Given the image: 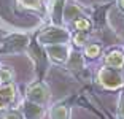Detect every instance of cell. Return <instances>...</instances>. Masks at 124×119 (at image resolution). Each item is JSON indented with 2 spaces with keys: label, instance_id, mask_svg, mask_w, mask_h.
I'll list each match as a JSON object with an SVG mask.
<instances>
[{
  "label": "cell",
  "instance_id": "cell-1",
  "mask_svg": "<svg viewBox=\"0 0 124 119\" xmlns=\"http://www.w3.org/2000/svg\"><path fill=\"white\" fill-rule=\"evenodd\" d=\"M99 81L107 89H119L124 84V76L121 75L119 68H111V67H103L99 72Z\"/></svg>",
  "mask_w": 124,
  "mask_h": 119
},
{
  "label": "cell",
  "instance_id": "cell-2",
  "mask_svg": "<svg viewBox=\"0 0 124 119\" xmlns=\"http://www.w3.org/2000/svg\"><path fill=\"white\" fill-rule=\"evenodd\" d=\"M70 38V33L67 30L61 29V27H48L38 35V41L45 46L49 45H61V43H67Z\"/></svg>",
  "mask_w": 124,
  "mask_h": 119
},
{
  "label": "cell",
  "instance_id": "cell-3",
  "mask_svg": "<svg viewBox=\"0 0 124 119\" xmlns=\"http://www.w3.org/2000/svg\"><path fill=\"white\" fill-rule=\"evenodd\" d=\"M26 95H27V100L33 102V103L45 105L48 102V98H49V90L43 83H33L29 86Z\"/></svg>",
  "mask_w": 124,
  "mask_h": 119
},
{
  "label": "cell",
  "instance_id": "cell-4",
  "mask_svg": "<svg viewBox=\"0 0 124 119\" xmlns=\"http://www.w3.org/2000/svg\"><path fill=\"white\" fill-rule=\"evenodd\" d=\"M46 52L49 56V59L54 62H65L69 59V48H67L65 43H61V45H49L46 46Z\"/></svg>",
  "mask_w": 124,
  "mask_h": 119
},
{
  "label": "cell",
  "instance_id": "cell-5",
  "mask_svg": "<svg viewBox=\"0 0 124 119\" xmlns=\"http://www.w3.org/2000/svg\"><path fill=\"white\" fill-rule=\"evenodd\" d=\"M22 116H24V119H43L45 116L43 105H38V103L27 100L22 105Z\"/></svg>",
  "mask_w": 124,
  "mask_h": 119
},
{
  "label": "cell",
  "instance_id": "cell-6",
  "mask_svg": "<svg viewBox=\"0 0 124 119\" xmlns=\"http://www.w3.org/2000/svg\"><path fill=\"white\" fill-rule=\"evenodd\" d=\"M16 97V87L11 83L8 84H2L0 86V110L7 108L11 102Z\"/></svg>",
  "mask_w": 124,
  "mask_h": 119
},
{
  "label": "cell",
  "instance_id": "cell-7",
  "mask_svg": "<svg viewBox=\"0 0 124 119\" xmlns=\"http://www.w3.org/2000/svg\"><path fill=\"white\" fill-rule=\"evenodd\" d=\"M27 43H29V38L26 35H11L5 41V48L8 51H21L27 46Z\"/></svg>",
  "mask_w": 124,
  "mask_h": 119
},
{
  "label": "cell",
  "instance_id": "cell-8",
  "mask_svg": "<svg viewBox=\"0 0 124 119\" xmlns=\"http://www.w3.org/2000/svg\"><path fill=\"white\" fill-rule=\"evenodd\" d=\"M105 64L107 67H111V68H121L124 65V54L121 51H111L107 54Z\"/></svg>",
  "mask_w": 124,
  "mask_h": 119
},
{
  "label": "cell",
  "instance_id": "cell-9",
  "mask_svg": "<svg viewBox=\"0 0 124 119\" xmlns=\"http://www.w3.org/2000/svg\"><path fill=\"white\" fill-rule=\"evenodd\" d=\"M64 18L67 21H75V19L81 18V8L75 3H67L64 7Z\"/></svg>",
  "mask_w": 124,
  "mask_h": 119
},
{
  "label": "cell",
  "instance_id": "cell-10",
  "mask_svg": "<svg viewBox=\"0 0 124 119\" xmlns=\"http://www.w3.org/2000/svg\"><path fill=\"white\" fill-rule=\"evenodd\" d=\"M49 114L51 119H69V108L65 105H54Z\"/></svg>",
  "mask_w": 124,
  "mask_h": 119
},
{
  "label": "cell",
  "instance_id": "cell-11",
  "mask_svg": "<svg viewBox=\"0 0 124 119\" xmlns=\"http://www.w3.org/2000/svg\"><path fill=\"white\" fill-rule=\"evenodd\" d=\"M13 76H15V73H13V70L8 68V67H0V83L2 84H8L13 81Z\"/></svg>",
  "mask_w": 124,
  "mask_h": 119
},
{
  "label": "cell",
  "instance_id": "cell-12",
  "mask_svg": "<svg viewBox=\"0 0 124 119\" xmlns=\"http://www.w3.org/2000/svg\"><path fill=\"white\" fill-rule=\"evenodd\" d=\"M73 25H75V29H77L78 32H88V30L91 29V22H89L86 18L75 19V21H73Z\"/></svg>",
  "mask_w": 124,
  "mask_h": 119
},
{
  "label": "cell",
  "instance_id": "cell-13",
  "mask_svg": "<svg viewBox=\"0 0 124 119\" xmlns=\"http://www.w3.org/2000/svg\"><path fill=\"white\" fill-rule=\"evenodd\" d=\"M69 67H70V68H83V59H81V56L80 54L70 56Z\"/></svg>",
  "mask_w": 124,
  "mask_h": 119
},
{
  "label": "cell",
  "instance_id": "cell-14",
  "mask_svg": "<svg viewBox=\"0 0 124 119\" xmlns=\"http://www.w3.org/2000/svg\"><path fill=\"white\" fill-rule=\"evenodd\" d=\"M84 54L88 56V57H91V59L97 57V56L100 54V46H97V45H89V46H86Z\"/></svg>",
  "mask_w": 124,
  "mask_h": 119
},
{
  "label": "cell",
  "instance_id": "cell-15",
  "mask_svg": "<svg viewBox=\"0 0 124 119\" xmlns=\"http://www.w3.org/2000/svg\"><path fill=\"white\" fill-rule=\"evenodd\" d=\"M3 119H24L22 113L15 111V110H10V111L3 113Z\"/></svg>",
  "mask_w": 124,
  "mask_h": 119
},
{
  "label": "cell",
  "instance_id": "cell-16",
  "mask_svg": "<svg viewBox=\"0 0 124 119\" xmlns=\"http://www.w3.org/2000/svg\"><path fill=\"white\" fill-rule=\"evenodd\" d=\"M19 2L27 8H38L40 7V0H19Z\"/></svg>",
  "mask_w": 124,
  "mask_h": 119
},
{
  "label": "cell",
  "instance_id": "cell-17",
  "mask_svg": "<svg viewBox=\"0 0 124 119\" xmlns=\"http://www.w3.org/2000/svg\"><path fill=\"white\" fill-rule=\"evenodd\" d=\"M73 41H75V45H83L84 41H86V35H84V32H78L77 35H75V38H73Z\"/></svg>",
  "mask_w": 124,
  "mask_h": 119
},
{
  "label": "cell",
  "instance_id": "cell-18",
  "mask_svg": "<svg viewBox=\"0 0 124 119\" xmlns=\"http://www.w3.org/2000/svg\"><path fill=\"white\" fill-rule=\"evenodd\" d=\"M119 119H124V92L119 97Z\"/></svg>",
  "mask_w": 124,
  "mask_h": 119
},
{
  "label": "cell",
  "instance_id": "cell-19",
  "mask_svg": "<svg viewBox=\"0 0 124 119\" xmlns=\"http://www.w3.org/2000/svg\"><path fill=\"white\" fill-rule=\"evenodd\" d=\"M121 5H123V7H124V0H121Z\"/></svg>",
  "mask_w": 124,
  "mask_h": 119
}]
</instances>
